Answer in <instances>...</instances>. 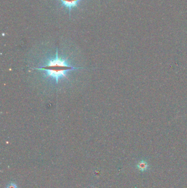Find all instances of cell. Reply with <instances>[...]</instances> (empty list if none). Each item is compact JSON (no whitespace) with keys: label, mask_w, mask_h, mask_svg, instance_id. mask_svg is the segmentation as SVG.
Instances as JSON below:
<instances>
[{"label":"cell","mask_w":187,"mask_h":188,"mask_svg":"<svg viewBox=\"0 0 187 188\" xmlns=\"http://www.w3.org/2000/svg\"><path fill=\"white\" fill-rule=\"evenodd\" d=\"M80 68L70 66L67 60L59 56L57 50L54 58L48 59L42 66L34 69L41 71L45 77L55 80L58 84L60 80L67 77V74L69 71Z\"/></svg>","instance_id":"1"},{"label":"cell","mask_w":187,"mask_h":188,"mask_svg":"<svg viewBox=\"0 0 187 188\" xmlns=\"http://www.w3.org/2000/svg\"><path fill=\"white\" fill-rule=\"evenodd\" d=\"M60 1L62 2V6L64 7L67 8L69 10V15L70 16V12L74 8L78 7V4L83 0H57Z\"/></svg>","instance_id":"2"},{"label":"cell","mask_w":187,"mask_h":188,"mask_svg":"<svg viewBox=\"0 0 187 188\" xmlns=\"http://www.w3.org/2000/svg\"><path fill=\"white\" fill-rule=\"evenodd\" d=\"M136 167L137 169H138L139 171H140L141 172H144V171H146L149 169V165L148 163L146 161L142 160L141 161L137 163V165H136Z\"/></svg>","instance_id":"3"},{"label":"cell","mask_w":187,"mask_h":188,"mask_svg":"<svg viewBox=\"0 0 187 188\" xmlns=\"http://www.w3.org/2000/svg\"><path fill=\"white\" fill-rule=\"evenodd\" d=\"M6 188H18L17 185L13 183H9V184H8Z\"/></svg>","instance_id":"4"}]
</instances>
